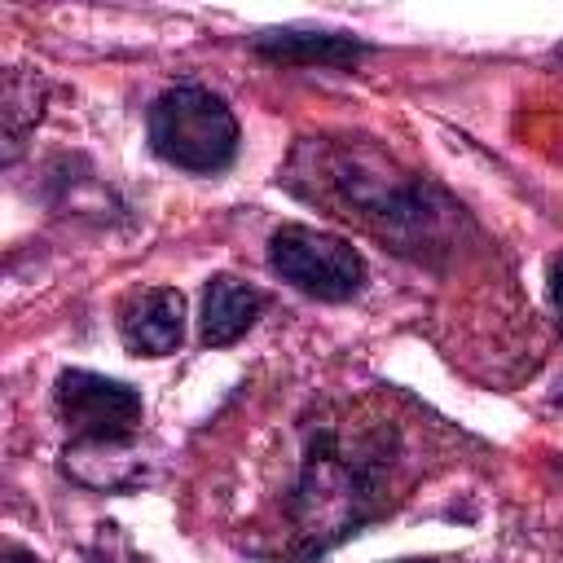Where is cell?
Segmentation results:
<instances>
[{
  "label": "cell",
  "mask_w": 563,
  "mask_h": 563,
  "mask_svg": "<svg viewBox=\"0 0 563 563\" xmlns=\"http://www.w3.org/2000/svg\"><path fill=\"white\" fill-rule=\"evenodd\" d=\"M405 462V435L391 418L317 422L286 501L290 554L299 563L325 559L387 510L391 475Z\"/></svg>",
  "instance_id": "1"
},
{
  "label": "cell",
  "mask_w": 563,
  "mask_h": 563,
  "mask_svg": "<svg viewBox=\"0 0 563 563\" xmlns=\"http://www.w3.org/2000/svg\"><path fill=\"white\" fill-rule=\"evenodd\" d=\"M282 180L299 198L365 224L369 233L418 260L431 246H444L457 224V207L431 180L405 172L374 141H303Z\"/></svg>",
  "instance_id": "2"
},
{
  "label": "cell",
  "mask_w": 563,
  "mask_h": 563,
  "mask_svg": "<svg viewBox=\"0 0 563 563\" xmlns=\"http://www.w3.org/2000/svg\"><path fill=\"white\" fill-rule=\"evenodd\" d=\"M145 136L163 163L194 176H216L233 167L242 145V128L229 101L202 84L163 88L145 110Z\"/></svg>",
  "instance_id": "3"
},
{
  "label": "cell",
  "mask_w": 563,
  "mask_h": 563,
  "mask_svg": "<svg viewBox=\"0 0 563 563\" xmlns=\"http://www.w3.org/2000/svg\"><path fill=\"white\" fill-rule=\"evenodd\" d=\"M268 268L321 303H343L365 286V255L347 238L312 224H277L268 233Z\"/></svg>",
  "instance_id": "4"
},
{
  "label": "cell",
  "mask_w": 563,
  "mask_h": 563,
  "mask_svg": "<svg viewBox=\"0 0 563 563\" xmlns=\"http://www.w3.org/2000/svg\"><path fill=\"white\" fill-rule=\"evenodd\" d=\"M53 409L79 444H123L136 440L145 400L136 387L97 374V369H62L53 383Z\"/></svg>",
  "instance_id": "5"
},
{
  "label": "cell",
  "mask_w": 563,
  "mask_h": 563,
  "mask_svg": "<svg viewBox=\"0 0 563 563\" xmlns=\"http://www.w3.org/2000/svg\"><path fill=\"white\" fill-rule=\"evenodd\" d=\"M119 339L136 356H167L185 339V295L176 286H145L119 303Z\"/></svg>",
  "instance_id": "6"
},
{
  "label": "cell",
  "mask_w": 563,
  "mask_h": 563,
  "mask_svg": "<svg viewBox=\"0 0 563 563\" xmlns=\"http://www.w3.org/2000/svg\"><path fill=\"white\" fill-rule=\"evenodd\" d=\"M251 48L268 62H286V66H356L369 44L352 31H321V26H273L251 35Z\"/></svg>",
  "instance_id": "7"
},
{
  "label": "cell",
  "mask_w": 563,
  "mask_h": 563,
  "mask_svg": "<svg viewBox=\"0 0 563 563\" xmlns=\"http://www.w3.org/2000/svg\"><path fill=\"white\" fill-rule=\"evenodd\" d=\"M260 308H264V295H260L251 282H242V277H233V273L207 277V286H202V312H198V334H202V343H207V347H229V343H238V339L255 325Z\"/></svg>",
  "instance_id": "8"
},
{
  "label": "cell",
  "mask_w": 563,
  "mask_h": 563,
  "mask_svg": "<svg viewBox=\"0 0 563 563\" xmlns=\"http://www.w3.org/2000/svg\"><path fill=\"white\" fill-rule=\"evenodd\" d=\"M62 466H66V475H75L88 488H128V484L141 479V457H136L132 440H123V444H79V440H70L66 453H62Z\"/></svg>",
  "instance_id": "9"
},
{
  "label": "cell",
  "mask_w": 563,
  "mask_h": 563,
  "mask_svg": "<svg viewBox=\"0 0 563 563\" xmlns=\"http://www.w3.org/2000/svg\"><path fill=\"white\" fill-rule=\"evenodd\" d=\"M44 114V84L31 70H9L4 75V158L13 163L26 132Z\"/></svg>",
  "instance_id": "10"
},
{
  "label": "cell",
  "mask_w": 563,
  "mask_h": 563,
  "mask_svg": "<svg viewBox=\"0 0 563 563\" xmlns=\"http://www.w3.org/2000/svg\"><path fill=\"white\" fill-rule=\"evenodd\" d=\"M88 563H150V559L119 532V523H101L97 545L88 550Z\"/></svg>",
  "instance_id": "11"
},
{
  "label": "cell",
  "mask_w": 563,
  "mask_h": 563,
  "mask_svg": "<svg viewBox=\"0 0 563 563\" xmlns=\"http://www.w3.org/2000/svg\"><path fill=\"white\" fill-rule=\"evenodd\" d=\"M545 286H550V303H554V317H559V325H563V251L550 260V268H545Z\"/></svg>",
  "instance_id": "12"
},
{
  "label": "cell",
  "mask_w": 563,
  "mask_h": 563,
  "mask_svg": "<svg viewBox=\"0 0 563 563\" xmlns=\"http://www.w3.org/2000/svg\"><path fill=\"white\" fill-rule=\"evenodd\" d=\"M4 563H44V559H35V554L22 550V545H4Z\"/></svg>",
  "instance_id": "13"
},
{
  "label": "cell",
  "mask_w": 563,
  "mask_h": 563,
  "mask_svg": "<svg viewBox=\"0 0 563 563\" xmlns=\"http://www.w3.org/2000/svg\"><path fill=\"white\" fill-rule=\"evenodd\" d=\"M391 563H462V559H391Z\"/></svg>",
  "instance_id": "14"
},
{
  "label": "cell",
  "mask_w": 563,
  "mask_h": 563,
  "mask_svg": "<svg viewBox=\"0 0 563 563\" xmlns=\"http://www.w3.org/2000/svg\"><path fill=\"white\" fill-rule=\"evenodd\" d=\"M559 57H563V44H559Z\"/></svg>",
  "instance_id": "15"
}]
</instances>
